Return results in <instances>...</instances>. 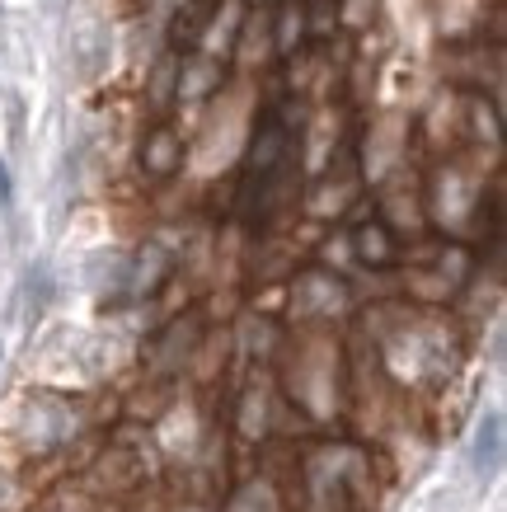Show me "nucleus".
I'll return each mask as SVG.
<instances>
[{"label":"nucleus","instance_id":"obj_1","mask_svg":"<svg viewBox=\"0 0 507 512\" xmlns=\"http://www.w3.org/2000/svg\"><path fill=\"white\" fill-rule=\"evenodd\" d=\"M137 165H141L146 179H155V184H174L188 165V137L169 123V118H160V123H151L146 132H141Z\"/></svg>","mask_w":507,"mask_h":512},{"label":"nucleus","instance_id":"obj_2","mask_svg":"<svg viewBox=\"0 0 507 512\" xmlns=\"http://www.w3.org/2000/svg\"><path fill=\"white\" fill-rule=\"evenodd\" d=\"M348 249H353V259L362 268H390L400 264V231L385 217H362L348 231Z\"/></svg>","mask_w":507,"mask_h":512},{"label":"nucleus","instance_id":"obj_3","mask_svg":"<svg viewBox=\"0 0 507 512\" xmlns=\"http://www.w3.org/2000/svg\"><path fill=\"white\" fill-rule=\"evenodd\" d=\"M475 470L479 475H493L498 461H503V414H484L479 419V433H475Z\"/></svg>","mask_w":507,"mask_h":512},{"label":"nucleus","instance_id":"obj_4","mask_svg":"<svg viewBox=\"0 0 507 512\" xmlns=\"http://www.w3.org/2000/svg\"><path fill=\"white\" fill-rule=\"evenodd\" d=\"M301 38H306V10L296 5V0H282L277 5V57H292V47H301Z\"/></svg>","mask_w":507,"mask_h":512},{"label":"nucleus","instance_id":"obj_5","mask_svg":"<svg viewBox=\"0 0 507 512\" xmlns=\"http://www.w3.org/2000/svg\"><path fill=\"white\" fill-rule=\"evenodd\" d=\"M15 198V188H10V170H5V160H0V207H10Z\"/></svg>","mask_w":507,"mask_h":512}]
</instances>
